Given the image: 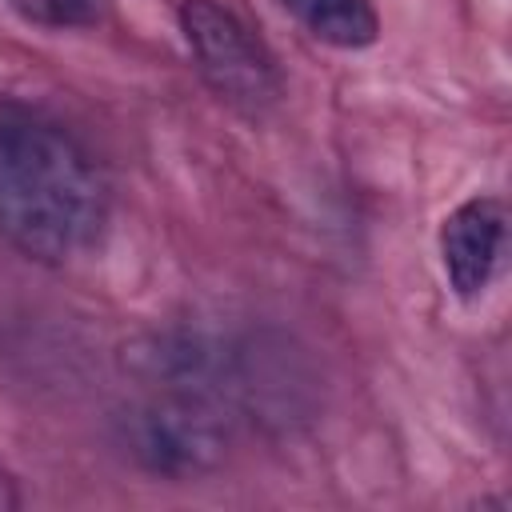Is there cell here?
Segmentation results:
<instances>
[{"label": "cell", "instance_id": "cell-1", "mask_svg": "<svg viewBox=\"0 0 512 512\" xmlns=\"http://www.w3.org/2000/svg\"><path fill=\"white\" fill-rule=\"evenodd\" d=\"M108 220V188L84 144L32 112H0V232L24 256L64 264Z\"/></svg>", "mask_w": 512, "mask_h": 512}, {"label": "cell", "instance_id": "cell-2", "mask_svg": "<svg viewBox=\"0 0 512 512\" xmlns=\"http://www.w3.org/2000/svg\"><path fill=\"white\" fill-rule=\"evenodd\" d=\"M184 40L208 88L244 116H264L280 100V72L260 36L220 0H184Z\"/></svg>", "mask_w": 512, "mask_h": 512}, {"label": "cell", "instance_id": "cell-3", "mask_svg": "<svg viewBox=\"0 0 512 512\" xmlns=\"http://www.w3.org/2000/svg\"><path fill=\"white\" fill-rule=\"evenodd\" d=\"M132 456L164 476H192L220 460L224 424L200 396L152 400L128 416Z\"/></svg>", "mask_w": 512, "mask_h": 512}, {"label": "cell", "instance_id": "cell-4", "mask_svg": "<svg viewBox=\"0 0 512 512\" xmlns=\"http://www.w3.org/2000/svg\"><path fill=\"white\" fill-rule=\"evenodd\" d=\"M504 232H508V212L496 196H472L444 220L440 260L460 300H472L492 284L504 252Z\"/></svg>", "mask_w": 512, "mask_h": 512}, {"label": "cell", "instance_id": "cell-5", "mask_svg": "<svg viewBox=\"0 0 512 512\" xmlns=\"http://www.w3.org/2000/svg\"><path fill=\"white\" fill-rule=\"evenodd\" d=\"M316 40L332 48H368L380 32L372 0H280Z\"/></svg>", "mask_w": 512, "mask_h": 512}, {"label": "cell", "instance_id": "cell-6", "mask_svg": "<svg viewBox=\"0 0 512 512\" xmlns=\"http://www.w3.org/2000/svg\"><path fill=\"white\" fill-rule=\"evenodd\" d=\"M36 24H84L96 16V0H12Z\"/></svg>", "mask_w": 512, "mask_h": 512}]
</instances>
